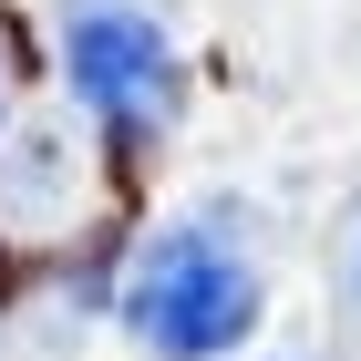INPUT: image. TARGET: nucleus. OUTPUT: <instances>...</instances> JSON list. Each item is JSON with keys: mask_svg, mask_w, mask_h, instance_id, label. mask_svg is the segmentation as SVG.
I'll list each match as a JSON object with an SVG mask.
<instances>
[{"mask_svg": "<svg viewBox=\"0 0 361 361\" xmlns=\"http://www.w3.org/2000/svg\"><path fill=\"white\" fill-rule=\"evenodd\" d=\"M114 320H124L135 351H155V361H227L258 320H269V289H258V258H248L238 207H196V217L155 227L135 248V269H124Z\"/></svg>", "mask_w": 361, "mask_h": 361, "instance_id": "nucleus-1", "label": "nucleus"}, {"mask_svg": "<svg viewBox=\"0 0 361 361\" xmlns=\"http://www.w3.org/2000/svg\"><path fill=\"white\" fill-rule=\"evenodd\" d=\"M52 31H62V83H73V104H83L104 135L145 145V135L176 124L186 62H176L166 21H155L145 0H62Z\"/></svg>", "mask_w": 361, "mask_h": 361, "instance_id": "nucleus-2", "label": "nucleus"}, {"mask_svg": "<svg viewBox=\"0 0 361 361\" xmlns=\"http://www.w3.org/2000/svg\"><path fill=\"white\" fill-rule=\"evenodd\" d=\"M0 217L11 227H62L73 217V135H0Z\"/></svg>", "mask_w": 361, "mask_h": 361, "instance_id": "nucleus-3", "label": "nucleus"}, {"mask_svg": "<svg viewBox=\"0 0 361 361\" xmlns=\"http://www.w3.org/2000/svg\"><path fill=\"white\" fill-rule=\"evenodd\" d=\"M341 289L361 300V207H351V227H341Z\"/></svg>", "mask_w": 361, "mask_h": 361, "instance_id": "nucleus-4", "label": "nucleus"}]
</instances>
